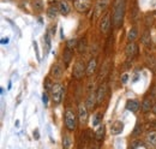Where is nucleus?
<instances>
[{
	"instance_id": "nucleus-19",
	"label": "nucleus",
	"mask_w": 156,
	"mask_h": 149,
	"mask_svg": "<svg viewBox=\"0 0 156 149\" xmlns=\"http://www.w3.org/2000/svg\"><path fill=\"white\" fill-rule=\"evenodd\" d=\"M107 5H108V0H100V1H98L96 7H95V16H96V17H98V16L102 13V11L106 9Z\"/></svg>"
},
{
	"instance_id": "nucleus-22",
	"label": "nucleus",
	"mask_w": 156,
	"mask_h": 149,
	"mask_svg": "<svg viewBox=\"0 0 156 149\" xmlns=\"http://www.w3.org/2000/svg\"><path fill=\"white\" fill-rule=\"evenodd\" d=\"M137 37H138V29H137L136 27H133V28H131L129 30L127 38H129V41H135Z\"/></svg>"
},
{
	"instance_id": "nucleus-17",
	"label": "nucleus",
	"mask_w": 156,
	"mask_h": 149,
	"mask_svg": "<svg viewBox=\"0 0 156 149\" xmlns=\"http://www.w3.org/2000/svg\"><path fill=\"white\" fill-rule=\"evenodd\" d=\"M58 13H60V11H59V6H57V5H51L47 10V16L51 19L57 18Z\"/></svg>"
},
{
	"instance_id": "nucleus-1",
	"label": "nucleus",
	"mask_w": 156,
	"mask_h": 149,
	"mask_svg": "<svg viewBox=\"0 0 156 149\" xmlns=\"http://www.w3.org/2000/svg\"><path fill=\"white\" fill-rule=\"evenodd\" d=\"M125 6H126V0H114L113 2V25L115 28H120L122 24V19L125 15Z\"/></svg>"
},
{
	"instance_id": "nucleus-31",
	"label": "nucleus",
	"mask_w": 156,
	"mask_h": 149,
	"mask_svg": "<svg viewBox=\"0 0 156 149\" xmlns=\"http://www.w3.org/2000/svg\"><path fill=\"white\" fill-rule=\"evenodd\" d=\"M64 147L65 148H69L70 147V137L69 136H64Z\"/></svg>"
},
{
	"instance_id": "nucleus-21",
	"label": "nucleus",
	"mask_w": 156,
	"mask_h": 149,
	"mask_svg": "<svg viewBox=\"0 0 156 149\" xmlns=\"http://www.w3.org/2000/svg\"><path fill=\"white\" fill-rule=\"evenodd\" d=\"M88 47V42H87V37H82L77 43V51L79 53H84L87 51Z\"/></svg>"
},
{
	"instance_id": "nucleus-29",
	"label": "nucleus",
	"mask_w": 156,
	"mask_h": 149,
	"mask_svg": "<svg viewBox=\"0 0 156 149\" xmlns=\"http://www.w3.org/2000/svg\"><path fill=\"white\" fill-rule=\"evenodd\" d=\"M132 147H133V148H143V149H145L147 147H148V146H147V144H144L143 142H140V141H139V142L135 143Z\"/></svg>"
},
{
	"instance_id": "nucleus-10",
	"label": "nucleus",
	"mask_w": 156,
	"mask_h": 149,
	"mask_svg": "<svg viewBox=\"0 0 156 149\" xmlns=\"http://www.w3.org/2000/svg\"><path fill=\"white\" fill-rule=\"evenodd\" d=\"M96 69H98V59L96 58H91L89 60V63L87 64V76L91 77L96 72Z\"/></svg>"
},
{
	"instance_id": "nucleus-2",
	"label": "nucleus",
	"mask_w": 156,
	"mask_h": 149,
	"mask_svg": "<svg viewBox=\"0 0 156 149\" xmlns=\"http://www.w3.org/2000/svg\"><path fill=\"white\" fill-rule=\"evenodd\" d=\"M65 126L69 131H75L77 128V122H78V115L76 112L72 108H66L65 111Z\"/></svg>"
},
{
	"instance_id": "nucleus-32",
	"label": "nucleus",
	"mask_w": 156,
	"mask_h": 149,
	"mask_svg": "<svg viewBox=\"0 0 156 149\" xmlns=\"http://www.w3.org/2000/svg\"><path fill=\"white\" fill-rule=\"evenodd\" d=\"M42 100H43V104H44V105H47V104H48V96H47V93L43 94V96H42Z\"/></svg>"
},
{
	"instance_id": "nucleus-13",
	"label": "nucleus",
	"mask_w": 156,
	"mask_h": 149,
	"mask_svg": "<svg viewBox=\"0 0 156 149\" xmlns=\"http://www.w3.org/2000/svg\"><path fill=\"white\" fill-rule=\"evenodd\" d=\"M58 6H59L60 15L66 16V15H69V13H70L71 7H70V4L67 2V0H60V1H59V4H58Z\"/></svg>"
},
{
	"instance_id": "nucleus-35",
	"label": "nucleus",
	"mask_w": 156,
	"mask_h": 149,
	"mask_svg": "<svg viewBox=\"0 0 156 149\" xmlns=\"http://www.w3.org/2000/svg\"><path fill=\"white\" fill-rule=\"evenodd\" d=\"M151 111H153V112H154V113L156 114V104L154 105V106H153V110H151Z\"/></svg>"
},
{
	"instance_id": "nucleus-11",
	"label": "nucleus",
	"mask_w": 156,
	"mask_h": 149,
	"mask_svg": "<svg viewBox=\"0 0 156 149\" xmlns=\"http://www.w3.org/2000/svg\"><path fill=\"white\" fill-rule=\"evenodd\" d=\"M107 93V85L105 83H102L96 90V100H98V105H101L102 101L105 100V96Z\"/></svg>"
},
{
	"instance_id": "nucleus-28",
	"label": "nucleus",
	"mask_w": 156,
	"mask_h": 149,
	"mask_svg": "<svg viewBox=\"0 0 156 149\" xmlns=\"http://www.w3.org/2000/svg\"><path fill=\"white\" fill-rule=\"evenodd\" d=\"M140 132H142V126H140V124H139V123H137L136 128L133 129V132H132V135H133V136H137V135H139Z\"/></svg>"
},
{
	"instance_id": "nucleus-15",
	"label": "nucleus",
	"mask_w": 156,
	"mask_h": 149,
	"mask_svg": "<svg viewBox=\"0 0 156 149\" xmlns=\"http://www.w3.org/2000/svg\"><path fill=\"white\" fill-rule=\"evenodd\" d=\"M124 130V124L121 123V122H114L112 125H111V132L113 133V135H120L121 132Z\"/></svg>"
},
{
	"instance_id": "nucleus-3",
	"label": "nucleus",
	"mask_w": 156,
	"mask_h": 149,
	"mask_svg": "<svg viewBox=\"0 0 156 149\" xmlns=\"http://www.w3.org/2000/svg\"><path fill=\"white\" fill-rule=\"evenodd\" d=\"M85 74H87V66H85L84 61L80 60V59L76 60V63L73 65V69H72V76H73V78L82 79Z\"/></svg>"
},
{
	"instance_id": "nucleus-30",
	"label": "nucleus",
	"mask_w": 156,
	"mask_h": 149,
	"mask_svg": "<svg viewBox=\"0 0 156 149\" xmlns=\"http://www.w3.org/2000/svg\"><path fill=\"white\" fill-rule=\"evenodd\" d=\"M44 41H46V43H47V47L48 48H51V36H49V33H47L46 35H44Z\"/></svg>"
},
{
	"instance_id": "nucleus-25",
	"label": "nucleus",
	"mask_w": 156,
	"mask_h": 149,
	"mask_svg": "<svg viewBox=\"0 0 156 149\" xmlns=\"http://www.w3.org/2000/svg\"><path fill=\"white\" fill-rule=\"evenodd\" d=\"M77 43H78V41L76 40V38H71V40H69V41L66 42V47L73 51V48L77 47Z\"/></svg>"
},
{
	"instance_id": "nucleus-8",
	"label": "nucleus",
	"mask_w": 156,
	"mask_h": 149,
	"mask_svg": "<svg viewBox=\"0 0 156 149\" xmlns=\"http://www.w3.org/2000/svg\"><path fill=\"white\" fill-rule=\"evenodd\" d=\"M137 53H138V46H137L133 41H130L129 45L125 48V54L127 56V59H132Z\"/></svg>"
},
{
	"instance_id": "nucleus-20",
	"label": "nucleus",
	"mask_w": 156,
	"mask_h": 149,
	"mask_svg": "<svg viewBox=\"0 0 156 149\" xmlns=\"http://www.w3.org/2000/svg\"><path fill=\"white\" fill-rule=\"evenodd\" d=\"M105 135H106V126L105 125H100L98 128V130L95 131V140L98 142H101L103 140Z\"/></svg>"
},
{
	"instance_id": "nucleus-9",
	"label": "nucleus",
	"mask_w": 156,
	"mask_h": 149,
	"mask_svg": "<svg viewBox=\"0 0 156 149\" xmlns=\"http://www.w3.org/2000/svg\"><path fill=\"white\" fill-rule=\"evenodd\" d=\"M98 105V100H96V93L94 92H89L88 96H87V100H85V106L88 107V110H94L95 106Z\"/></svg>"
},
{
	"instance_id": "nucleus-7",
	"label": "nucleus",
	"mask_w": 156,
	"mask_h": 149,
	"mask_svg": "<svg viewBox=\"0 0 156 149\" xmlns=\"http://www.w3.org/2000/svg\"><path fill=\"white\" fill-rule=\"evenodd\" d=\"M78 122L80 124H87L88 122V118H89V113H88V107L85 105H79L78 107Z\"/></svg>"
},
{
	"instance_id": "nucleus-4",
	"label": "nucleus",
	"mask_w": 156,
	"mask_h": 149,
	"mask_svg": "<svg viewBox=\"0 0 156 149\" xmlns=\"http://www.w3.org/2000/svg\"><path fill=\"white\" fill-rule=\"evenodd\" d=\"M64 85L61 83H54L53 87L51 88V96L53 99V101L55 104H60L61 100H62V96H64Z\"/></svg>"
},
{
	"instance_id": "nucleus-5",
	"label": "nucleus",
	"mask_w": 156,
	"mask_h": 149,
	"mask_svg": "<svg viewBox=\"0 0 156 149\" xmlns=\"http://www.w3.org/2000/svg\"><path fill=\"white\" fill-rule=\"evenodd\" d=\"M73 6L79 13H87L91 9V1L90 0H75Z\"/></svg>"
},
{
	"instance_id": "nucleus-24",
	"label": "nucleus",
	"mask_w": 156,
	"mask_h": 149,
	"mask_svg": "<svg viewBox=\"0 0 156 149\" xmlns=\"http://www.w3.org/2000/svg\"><path fill=\"white\" fill-rule=\"evenodd\" d=\"M142 42L145 45V46H149L150 42H151V38H150V30H145L144 34L142 35Z\"/></svg>"
},
{
	"instance_id": "nucleus-27",
	"label": "nucleus",
	"mask_w": 156,
	"mask_h": 149,
	"mask_svg": "<svg viewBox=\"0 0 156 149\" xmlns=\"http://www.w3.org/2000/svg\"><path fill=\"white\" fill-rule=\"evenodd\" d=\"M101 122H102V114H101V113L95 114V117H94V119H93V125H100Z\"/></svg>"
},
{
	"instance_id": "nucleus-16",
	"label": "nucleus",
	"mask_w": 156,
	"mask_h": 149,
	"mask_svg": "<svg viewBox=\"0 0 156 149\" xmlns=\"http://www.w3.org/2000/svg\"><path fill=\"white\" fill-rule=\"evenodd\" d=\"M62 72H64V70H62V67H61L59 64H54V65L52 66V69H51V76L54 77V78H58V79L61 78Z\"/></svg>"
},
{
	"instance_id": "nucleus-26",
	"label": "nucleus",
	"mask_w": 156,
	"mask_h": 149,
	"mask_svg": "<svg viewBox=\"0 0 156 149\" xmlns=\"http://www.w3.org/2000/svg\"><path fill=\"white\" fill-rule=\"evenodd\" d=\"M34 9L37 12H41L43 10V4H42L41 0H34Z\"/></svg>"
},
{
	"instance_id": "nucleus-12",
	"label": "nucleus",
	"mask_w": 156,
	"mask_h": 149,
	"mask_svg": "<svg viewBox=\"0 0 156 149\" xmlns=\"http://www.w3.org/2000/svg\"><path fill=\"white\" fill-rule=\"evenodd\" d=\"M140 108V104L136 99H129L126 101V110L130 112H137Z\"/></svg>"
},
{
	"instance_id": "nucleus-23",
	"label": "nucleus",
	"mask_w": 156,
	"mask_h": 149,
	"mask_svg": "<svg viewBox=\"0 0 156 149\" xmlns=\"http://www.w3.org/2000/svg\"><path fill=\"white\" fill-rule=\"evenodd\" d=\"M147 142L153 144V146H156V131H150L148 132L147 135Z\"/></svg>"
},
{
	"instance_id": "nucleus-33",
	"label": "nucleus",
	"mask_w": 156,
	"mask_h": 149,
	"mask_svg": "<svg viewBox=\"0 0 156 149\" xmlns=\"http://www.w3.org/2000/svg\"><path fill=\"white\" fill-rule=\"evenodd\" d=\"M127 79H129V76L125 74L122 77H121V83H126V82H127Z\"/></svg>"
},
{
	"instance_id": "nucleus-6",
	"label": "nucleus",
	"mask_w": 156,
	"mask_h": 149,
	"mask_svg": "<svg viewBox=\"0 0 156 149\" xmlns=\"http://www.w3.org/2000/svg\"><path fill=\"white\" fill-rule=\"evenodd\" d=\"M111 28V13L109 12H106L100 20V30L102 34H107L108 30Z\"/></svg>"
},
{
	"instance_id": "nucleus-34",
	"label": "nucleus",
	"mask_w": 156,
	"mask_h": 149,
	"mask_svg": "<svg viewBox=\"0 0 156 149\" xmlns=\"http://www.w3.org/2000/svg\"><path fill=\"white\" fill-rule=\"evenodd\" d=\"M34 137H36V138H39V137H40L39 130H35V131H34Z\"/></svg>"
},
{
	"instance_id": "nucleus-18",
	"label": "nucleus",
	"mask_w": 156,
	"mask_h": 149,
	"mask_svg": "<svg viewBox=\"0 0 156 149\" xmlns=\"http://www.w3.org/2000/svg\"><path fill=\"white\" fill-rule=\"evenodd\" d=\"M73 52H72V49H70V48H65L64 49V52H62V59H64V63H65V65L67 66L70 63H71V60H72V56H73V54H72Z\"/></svg>"
},
{
	"instance_id": "nucleus-14",
	"label": "nucleus",
	"mask_w": 156,
	"mask_h": 149,
	"mask_svg": "<svg viewBox=\"0 0 156 149\" xmlns=\"http://www.w3.org/2000/svg\"><path fill=\"white\" fill-rule=\"evenodd\" d=\"M153 106H154V105H153L151 97H145V99L143 100L142 105H140V108H142L143 113H148L150 110H153Z\"/></svg>"
}]
</instances>
